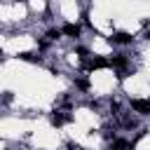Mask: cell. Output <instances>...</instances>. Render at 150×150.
Here are the masks:
<instances>
[{"instance_id":"6da1fadb","label":"cell","mask_w":150,"mask_h":150,"mask_svg":"<svg viewBox=\"0 0 150 150\" xmlns=\"http://www.w3.org/2000/svg\"><path fill=\"white\" fill-rule=\"evenodd\" d=\"M105 66H108V61L101 59V56H94V59L84 61V68H87V70H98V68H105Z\"/></svg>"},{"instance_id":"7a4b0ae2","label":"cell","mask_w":150,"mask_h":150,"mask_svg":"<svg viewBox=\"0 0 150 150\" xmlns=\"http://www.w3.org/2000/svg\"><path fill=\"white\" fill-rule=\"evenodd\" d=\"M131 108H134L138 115H148V112H150V103L143 101V98H134V101H131Z\"/></svg>"},{"instance_id":"3957f363","label":"cell","mask_w":150,"mask_h":150,"mask_svg":"<svg viewBox=\"0 0 150 150\" xmlns=\"http://www.w3.org/2000/svg\"><path fill=\"white\" fill-rule=\"evenodd\" d=\"M110 42H112V45H129V42H131V35H129V33H115V35L110 38Z\"/></svg>"},{"instance_id":"277c9868","label":"cell","mask_w":150,"mask_h":150,"mask_svg":"<svg viewBox=\"0 0 150 150\" xmlns=\"http://www.w3.org/2000/svg\"><path fill=\"white\" fill-rule=\"evenodd\" d=\"M66 122H70V115H63V112H54V115H52V124H54V127H61V124H66Z\"/></svg>"},{"instance_id":"5b68a950","label":"cell","mask_w":150,"mask_h":150,"mask_svg":"<svg viewBox=\"0 0 150 150\" xmlns=\"http://www.w3.org/2000/svg\"><path fill=\"white\" fill-rule=\"evenodd\" d=\"M63 33L70 35V38H77V35H80V26H77V23H66V26H63Z\"/></svg>"},{"instance_id":"8992f818","label":"cell","mask_w":150,"mask_h":150,"mask_svg":"<svg viewBox=\"0 0 150 150\" xmlns=\"http://www.w3.org/2000/svg\"><path fill=\"white\" fill-rule=\"evenodd\" d=\"M108 66H115V68H124V66H127V59H124V56H115L112 61H108Z\"/></svg>"},{"instance_id":"52a82bcc","label":"cell","mask_w":150,"mask_h":150,"mask_svg":"<svg viewBox=\"0 0 150 150\" xmlns=\"http://www.w3.org/2000/svg\"><path fill=\"white\" fill-rule=\"evenodd\" d=\"M112 150H131V145H129L124 138H117V141H115V145H112Z\"/></svg>"},{"instance_id":"ba28073f","label":"cell","mask_w":150,"mask_h":150,"mask_svg":"<svg viewBox=\"0 0 150 150\" xmlns=\"http://www.w3.org/2000/svg\"><path fill=\"white\" fill-rule=\"evenodd\" d=\"M23 61H40V56H33V54H28V52H23V54H19Z\"/></svg>"},{"instance_id":"9c48e42d","label":"cell","mask_w":150,"mask_h":150,"mask_svg":"<svg viewBox=\"0 0 150 150\" xmlns=\"http://www.w3.org/2000/svg\"><path fill=\"white\" fill-rule=\"evenodd\" d=\"M59 35H61V33H59V30H49V33H47V38H49V40H56V38H59Z\"/></svg>"},{"instance_id":"30bf717a","label":"cell","mask_w":150,"mask_h":150,"mask_svg":"<svg viewBox=\"0 0 150 150\" xmlns=\"http://www.w3.org/2000/svg\"><path fill=\"white\" fill-rule=\"evenodd\" d=\"M77 87H80V89H87L89 82H87V80H77Z\"/></svg>"}]
</instances>
